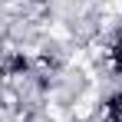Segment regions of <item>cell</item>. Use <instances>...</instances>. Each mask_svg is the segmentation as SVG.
Here are the masks:
<instances>
[{
    "instance_id": "cell-1",
    "label": "cell",
    "mask_w": 122,
    "mask_h": 122,
    "mask_svg": "<svg viewBox=\"0 0 122 122\" xmlns=\"http://www.w3.org/2000/svg\"><path fill=\"white\" fill-rule=\"evenodd\" d=\"M106 116H109V122H122V92L109 96V102H106Z\"/></svg>"
},
{
    "instance_id": "cell-2",
    "label": "cell",
    "mask_w": 122,
    "mask_h": 122,
    "mask_svg": "<svg viewBox=\"0 0 122 122\" xmlns=\"http://www.w3.org/2000/svg\"><path fill=\"white\" fill-rule=\"evenodd\" d=\"M112 66L122 73V36L116 40V46H112Z\"/></svg>"
}]
</instances>
